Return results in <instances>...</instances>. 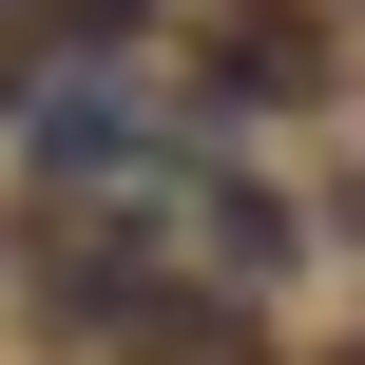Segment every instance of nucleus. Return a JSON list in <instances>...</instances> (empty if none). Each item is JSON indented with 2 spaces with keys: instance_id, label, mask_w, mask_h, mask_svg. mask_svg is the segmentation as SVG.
I'll use <instances>...</instances> for the list:
<instances>
[{
  "instance_id": "f257e3e1",
  "label": "nucleus",
  "mask_w": 365,
  "mask_h": 365,
  "mask_svg": "<svg viewBox=\"0 0 365 365\" xmlns=\"http://www.w3.org/2000/svg\"><path fill=\"white\" fill-rule=\"evenodd\" d=\"M38 308L96 365H269L250 289H192V269H38Z\"/></svg>"
},
{
  "instance_id": "f03ea898",
  "label": "nucleus",
  "mask_w": 365,
  "mask_h": 365,
  "mask_svg": "<svg viewBox=\"0 0 365 365\" xmlns=\"http://www.w3.org/2000/svg\"><path fill=\"white\" fill-rule=\"evenodd\" d=\"M192 58H212V96H327V19L308 0H212Z\"/></svg>"
},
{
  "instance_id": "7ed1b4c3",
  "label": "nucleus",
  "mask_w": 365,
  "mask_h": 365,
  "mask_svg": "<svg viewBox=\"0 0 365 365\" xmlns=\"http://www.w3.org/2000/svg\"><path fill=\"white\" fill-rule=\"evenodd\" d=\"M77 58H135V0H0V115H38Z\"/></svg>"
},
{
  "instance_id": "20e7f679",
  "label": "nucleus",
  "mask_w": 365,
  "mask_h": 365,
  "mask_svg": "<svg viewBox=\"0 0 365 365\" xmlns=\"http://www.w3.org/2000/svg\"><path fill=\"white\" fill-rule=\"evenodd\" d=\"M346 365H365V346H346Z\"/></svg>"
}]
</instances>
